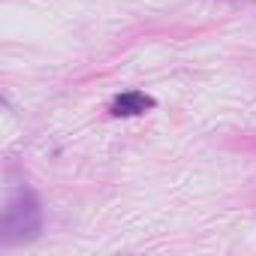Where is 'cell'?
I'll use <instances>...</instances> for the list:
<instances>
[{"label": "cell", "mask_w": 256, "mask_h": 256, "mask_svg": "<svg viewBox=\"0 0 256 256\" xmlns=\"http://www.w3.org/2000/svg\"><path fill=\"white\" fill-rule=\"evenodd\" d=\"M40 229H42V208H40V199H36L30 190H16V193H10L6 208H4V223H0V241H4L6 247H10V244H22V241L36 238Z\"/></svg>", "instance_id": "6da1fadb"}, {"label": "cell", "mask_w": 256, "mask_h": 256, "mask_svg": "<svg viewBox=\"0 0 256 256\" xmlns=\"http://www.w3.org/2000/svg\"><path fill=\"white\" fill-rule=\"evenodd\" d=\"M148 108H154V96L142 90H124L120 96L112 100V114L118 118H136V114H145Z\"/></svg>", "instance_id": "7a4b0ae2"}]
</instances>
